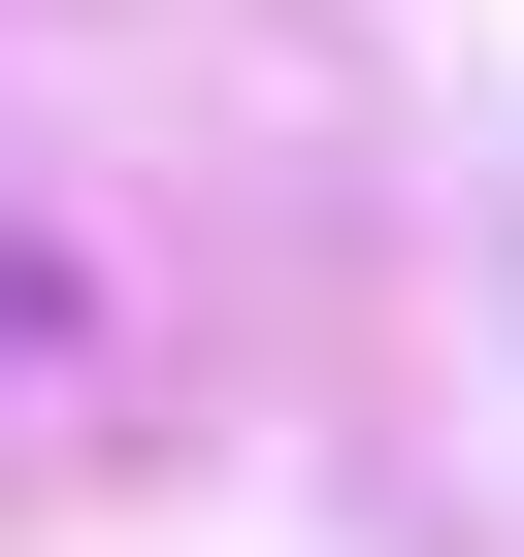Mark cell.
Listing matches in <instances>:
<instances>
[{
	"label": "cell",
	"mask_w": 524,
	"mask_h": 557,
	"mask_svg": "<svg viewBox=\"0 0 524 557\" xmlns=\"http://www.w3.org/2000/svg\"><path fill=\"white\" fill-rule=\"evenodd\" d=\"M0 329H34V262H0Z\"/></svg>",
	"instance_id": "1"
}]
</instances>
